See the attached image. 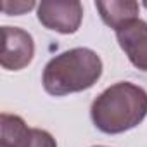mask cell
<instances>
[{"mask_svg": "<svg viewBox=\"0 0 147 147\" xmlns=\"http://www.w3.org/2000/svg\"><path fill=\"white\" fill-rule=\"evenodd\" d=\"M147 116V92L130 82L106 88L90 107L95 128L107 135L125 133L138 126Z\"/></svg>", "mask_w": 147, "mask_h": 147, "instance_id": "obj_1", "label": "cell"}, {"mask_svg": "<svg viewBox=\"0 0 147 147\" xmlns=\"http://www.w3.org/2000/svg\"><path fill=\"white\" fill-rule=\"evenodd\" d=\"M102 75L100 57L85 47L69 49L52 57L42 75L43 90L54 97H64L92 88Z\"/></svg>", "mask_w": 147, "mask_h": 147, "instance_id": "obj_2", "label": "cell"}, {"mask_svg": "<svg viewBox=\"0 0 147 147\" xmlns=\"http://www.w3.org/2000/svg\"><path fill=\"white\" fill-rule=\"evenodd\" d=\"M38 21L50 31L76 33L83 19V5L78 0H45L36 9Z\"/></svg>", "mask_w": 147, "mask_h": 147, "instance_id": "obj_3", "label": "cell"}, {"mask_svg": "<svg viewBox=\"0 0 147 147\" xmlns=\"http://www.w3.org/2000/svg\"><path fill=\"white\" fill-rule=\"evenodd\" d=\"M0 147H57L55 138L40 128H30L23 118L9 113L0 116Z\"/></svg>", "mask_w": 147, "mask_h": 147, "instance_id": "obj_4", "label": "cell"}, {"mask_svg": "<svg viewBox=\"0 0 147 147\" xmlns=\"http://www.w3.org/2000/svg\"><path fill=\"white\" fill-rule=\"evenodd\" d=\"M35 55L33 36L16 26H2V54L0 64L7 71L24 69Z\"/></svg>", "mask_w": 147, "mask_h": 147, "instance_id": "obj_5", "label": "cell"}, {"mask_svg": "<svg viewBox=\"0 0 147 147\" xmlns=\"http://www.w3.org/2000/svg\"><path fill=\"white\" fill-rule=\"evenodd\" d=\"M116 38L130 62L137 69L147 73V23L135 19L119 28L116 31Z\"/></svg>", "mask_w": 147, "mask_h": 147, "instance_id": "obj_6", "label": "cell"}, {"mask_svg": "<svg viewBox=\"0 0 147 147\" xmlns=\"http://www.w3.org/2000/svg\"><path fill=\"white\" fill-rule=\"evenodd\" d=\"M95 9L99 11L102 21L118 31L125 24L138 19L140 5L133 0H111V2H95Z\"/></svg>", "mask_w": 147, "mask_h": 147, "instance_id": "obj_7", "label": "cell"}, {"mask_svg": "<svg viewBox=\"0 0 147 147\" xmlns=\"http://www.w3.org/2000/svg\"><path fill=\"white\" fill-rule=\"evenodd\" d=\"M36 4L33 0L30 2H2V11L7 14V16H21V14H26L28 11H31Z\"/></svg>", "mask_w": 147, "mask_h": 147, "instance_id": "obj_8", "label": "cell"}, {"mask_svg": "<svg viewBox=\"0 0 147 147\" xmlns=\"http://www.w3.org/2000/svg\"><path fill=\"white\" fill-rule=\"evenodd\" d=\"M94 147H106V145H94Z\"/></svg>", "mask_w": 147, "mask_h": 147, "instance_id": "obj_9", "label": "cell"}, {"mask_svg": "<svg viewBox=\"0 0 147 147\" xmlns=\"http://www.w3.org/2000/svg\"><path fill=\"white\" fill-rule=\"evenodd\" d=\"M144 7H145V9H147V2H145V4H144Z\"/></svg>", "mask_w": 147, "mask_h": 147, "instance_id": "obj_10", "label": "cell"}]
</instances>
